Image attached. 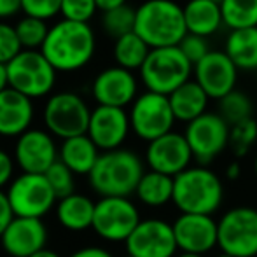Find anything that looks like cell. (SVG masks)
<instances>
[{"label":"cell","mask_w":257,"mask_h":257,"mask_svg":"<svg viewBox=\"0 0 257 257\" xmlns=\"http://www.w3.org/2000/svg\"><path fill=\"white\" fill-rule=\"evenodd\" d=\"M135 34L151 49L173 48L187 35L184 6L173 0H146L137 7Z\"/></svg>","instance_id":"3"},{"label":"cell","mask_w":257,"mask_h":257,"mask_svg":"<svg viewBox=\"0 0 257 257\" xmlns=\"http://www.w3.org/2000/svg\"><path fill=\"white\" fill-rule=\"evenodd\" d=\"M193 159V153L184 133L170 132L147 144L146 163L153 172L177 177L189 168Z\"/></svg>","instance_id":"17"},{"label":"cell","mask_w":257,"mask_h":257,"mask_svg":"<svg viewBox=\"0 0 257 257\" xmlns=\"http://www.w3.org/2000/svg\"><path fill=\"white\" fill-rule=\"evenodd\" d=\"M193 70V63L187 60L186 54L180 51L179 46H173L151 49L139 74L146 91L170 96L177 88L191 81Z\"/></svg>","instance_id":"5"},{"label":"cell","mask_w":257,"mask_h":257,"mask_svg":"<svg viewBox=\"0 0 257 257\" xmlns=\"http://www.w3.org/2000/svg\"><path fill=\"white\" fill-rule=\"evenodd\" d=\"M49 186L54 191L58 200L67 198L75 193V173L70 172L63 163L58 159L56 163L44 173Z\"/></svg>","instance_id":"34"},{"label":"cell","mask_w":257,"mask_h":257,"mask_svg":"<svg viewBox=\"0 0 257 257\" xmlns=\"http://www.w3.org/2000/svg\"><path fill=\"white\" fill-rule=\"evenodd\" d=\"M212 2H217V4H220V2H222V0H212Z\"/></svg>","instance_id":"50"},{"label":"cell","mask_w":257,"mask_h":257,"mask_svg":"<svg viewBox=\"0 0 257 257\" xmlns=\"http://www.w3.org/2000/svg\"><path fill=\"white\" fill-rule=\"evenodd\" d=\"M175 257H203V255H196V254H186V252H182L180 255H175Z\"/></svg>","instance_id":"47"},{"label":"cell","mask_w":257,"mask_h":257,"mask_svg":"<svg viewBox=\"0 0 257 257\" xmlns=\"http://www.w3.org/2000/svg\"><path fill=\"white\" fill-rule=\"evenodd\" d=\"M100 154H102V151L95 146V142L88 135H81L61 140L58 159L75 175L88 177L91 170L95 168Z\"/></svg>","instance_id":"22"},{"label":"cell","mask_w":257,"mask_h":257,"mask_svg":"<svg viewBox=\"0 0 257 257\" xmlns=\"http://www.w3.org/2000/svg\"><path fill=\"white\" fill-rule=\"evenodd\" d=\"M217 257H231V255H226V254H220V255H217Z\"/></svg>","instance_id":"49"},{"label":"cell","mask_w":257,"mask_h":257,"mask_svg":"<svg viewBox=\"0 0 257 257\" xmlns=\"http://www.w3.org/2000/svg\"><path fill=\"white\" fill-rule=\"evenodd\" d=\"M254 114V105L248 98L247 93L234 89L229 95L219 100V115L227 122L229 126H234L241 121H247Z\"/></svg>","instance_id":"30"},{"label":"cell","mask_w":257,"mask_h":257,"mask_svg":"<svg viewBox=\"0 0 257 257\" xmlns=\"http://www.w3.org/2000/svg\"><path fill=\"white\" fill-rule=\"evenodd\" d=\"M122 257H133V255H128V254H126V255H122Z\"/></svg>","instance_id":"52"},{"label":"cell","mask_w":257,"mask_h":257,"mask_svg":"<svg viewBox=\"0 0 257 257\" xmlns=\"http://www.w3.org/2000/svg\"><path fill=\"white\" fill-rule=\"evenodd\" d=\"M23 11V0H0V21L16 16Z\"/></svg>","instance_id":"41"},{"label":"cell","mask_w":257,"mask_h":257,"mask_svg":"<svg viewBox=\"0 0 257 257\" xmlns=\"http://www.w3.org/2000/svg\"><path fill=\"white\" fill-rule=\"evenodd\" d=\"M7 74L9 88L16 89L30 100H35L51 95L58 72L41 51L23 49L7 65Z\"/></svg>","instance_id":"7"},{"label":"cell","mask_w":257,"mask_h":257,"mask_svg":"<svg viewBox=\"0 0 257 257\" xmlns=\"http://www.w3.org/2000/svg\"><path fill=\"white\" fill-rule=\"evenodd\" d=\"M226 175H227V179H229V180H236L238 177L241 175V166H240V163H238V161H233L231 165H227Z\"/></svg>","instance_id":"44"},{"label":"cell","mask_w":257,"mask_h":257,"mask_svg":"<svg viewBox=\"0 0 257 257\" xmlns=\"http://www.w3.org/2000/svg\"><path fill=\"white\" fill-rule=\"evenodd\" d=\"M254 75H255V79H257V68H255V70H254Z\"/></svg>","instance_id":"51"},{"label":"cell","mask_w":257,"mask_h":257,"mask_svg":"<svg viewBox=\"0 0 257 257\" xmlns=\"http://www.w3.org/2000/svg\"><path fill=\"white\" fill-rule=\"evenodd\" d=\"M149 53L151 48L135 32H132L128 35H122L117 41H114V49H112L115 65L126 68L130 72H135V70L140 72V68L146 63Z\"/></svg>","instance_id":"28"},{"label":"cell","mask_w":257,"mask_h":257,"mask_svg":"<svg viewBox=\"0 0 257 257\" xmlns=\"http://www.w3.org/2000/svg\"><path fill=\"white\" fill-rule=\"evenodd\" d=\"M184 18H186L187 34L206 39L215 35L224 25L220 4L212 0H187L184 6Z\"/></svg>","instance_id":"24"},{"label":"cell","mask_w":257,"mask_h":257,"mask_svg":"<svg viewBox=\"0 0 257 257\" xmlns=\"http://www.w3.org/2000/svg\"><path fill=\"white\" fill-rule=\"evenodd\" d=\"M257 142V121L254 117L241 121L238 124L231 126L229 132V147L233 149V153L241 158L254 147Z\"/></svg>","instance_id":"33"},{"label":"cell","mask_w":257,"mask_h":257,"mask_svg":"<svg viewBox=\"0 0 257 257\" xmlns=\"http://www.w3.org/2000/svg\"><path fill=\"white\" fill-rule=\"evenodd\" d=\"M135 194L144 205L153 208L170 203L173 201V177L149 170L140 179Z\"/></svg>","instance_id":"27"},{"label":"cell","mask_w":257,"mask_h":257,"mask_svg":"<svg viewBox=\"0 0 257 257\" xmlns=\"http://www.w3.org/2000/svg\"><path fill=\"white\" fill-rule=\"evenodd\" d=\"M96 35L89 23L60 20L49 27V34L41 53L56 72H77L93 60Z\"/></svg>","instance_id":"1"},{"label":"cell","mask_w":257,"mask_h":257,"mask_svg":"<svg viewBox=\"0 0 257 257\" xmlns=\"http://www.w3.org/2000/svg\"><path fill=\"white\" fill-rule=\"evenodd\" d=\"M130 132H132V124H130V114L126 112V108L96 105L91 110L86 135L95 142V146L102 153H107V151L121 149Z\"/></svg>","instance_id":"18"},{"label":"cell","mask_w":257,"mask_h":257,"mask_svg":"<svg viewBox=\"0 0 257 257\" xmlns=\"http://www.w3.org/2000/svg\"><path fill=\"white\" fill-rule=\"evenodd\" d=\"M91 95L96 105L126 108L139 96V81L135 72L122 67H107L93 79Z\"/></svg>","instance_id":"16"},{"label":"cell","mask_w":257,"mask_h":257,"mask_svg":"<svg viewBox=\"0 0 257 257\" xmlns=\"http://www.w3.org/2000/svg\"><path fill=\"white\" fill-rule=\"evenodd\" d=\"M140 212L130 198H100L91 229L102 240L126 241L140 224Z\"/></svg>","instance_id":"11"},{"label":"cell","mask_w":257,"mask_h":257,"mask_svg":"<svg viewBox=\"0 0 257 257\" xmlns=\"http://www.w3.org/2000/svg\"><path fill=\"white\" fill-rule=\"evenodd\" d=\"M14 166L16 161L13 156L0 149V191H4V187H9V184L14 180Z\"/></svg>","instance_id":"39"},{"label":"cell","mask_w":257,"mask_h":257,"mask_svg":"<svg viewBox=\"0 0 257 257\" xmlns=\"http://www.w3.org/2000/svg\"><path fill=\"white\" fill-rule=\"evenodd\" d=\"M13 219L14 213L9 205V200H7L6 191H0V236L4 234V231L7 229V226H9Z\"/></svg>","instance_id":"40"},{"label":"cell","mask_w":257,"mask_h":257,"mask_svg":"<svg viewBox=\"0 0 257 257\" xmlns=\"http://www.w3.org/2000/svg\"><path fill=\"white\" fill-rule=\"evenodd\" d=\"M224 53L231 58L238 70L254 72L257 68V27L229 30Z\"/></svg>","instance_id":"26"},{"label":"cell","mask_w":257,"mask_h":257,"mask_svg":"<svg viewBox=\"0 0 257 257\" xmlns=\"http://www.w3.org/2000/svg\"><path fill=\"white\" fill-rule=\"evenodd\" d=\"M179 48H180V51L186 54L187 60L193 63V67L196 63H200L206 54L212 51L208 44V39L200 37V35H194V34H187L186 37L182 39V42L179 44Z\"/></svg>","instance_id":"37"},{"label":"cell","mask_w":257,"mask_h":257,"mask_svg":"<svg viewBox=\"0 0 257 257\" xmlns=\"http://www.w3.org/2000/svg\"><path fill=\"white\" fill-rule=\"evenodd\" d=\"M137 9L128 4L121 7H115L112 11L102 13V28L107 35H110L114 41H117L122 35H128L135 32Z\"/></svg>","instance_id":"31"},{"label":"cell","mask_w":257,"mask_h":257,"mask_svg":"<svg viewBox=\"0 0 257 257\" xmlns=\"http://www.w3.org/2000/svg\"><path fill=\"white\" fill-rule=\"evenodd\" d=\"M14 217L42 219L56 206L58 198L42 173L21 172L6 189Z\"/></svg>","instance_id":"8"},{"label":"cell","mask_w":257,"mask_h":257,"mask_svg":"<svg viewBox=\"0 0 257 257\" xmlns=\"http://www.w3.org/2000/svg\"><path fill=\"white\" fill-rule=\"evenodd\" d=\"M217 247L231 257L257 255V210L236 206L220 217Z\"/></svg>","instance_id":"10"},{"label":"cell","mask_w":257,"mask_h":257,"mask_svg":"<svg viewBox=\"0 0 257 257\" xmlns=\"http://www.w3.org/2000/svg\"><path fill=\"white\" fill-rule=\"evenodd\" d=\"M124 245L126 254L133 257H175L179 250L173 226L161 219L140 220Z\"/></svg>","instance_id":"14"},{"label":"cell","mask_w":257,"mask_h":257,"mask_svg":"<svg viewBox=\"0 0 257 257\" xmlns=\"http://www.w3.org/2000/svg\"><path fill=\"white\" fill-rule=\"evenodd\" d=\"M34 121V100L13 88L0 93V135L21 137Z\"/></svg>","instance_id":"21"},{"label":"cell","mask_w":257,"mask_h":257,"mask_svg":"<svg viewBox=\"0 0 257 257\" xmlns=\"http://www.w3.org/2000/svg\"><path fill=\"white\" fill-rule=\"evenodd\" d=\"M220 11L229 30L257 27V0H222Z\"/></svg>","instance_id":"29"},{"label":"cell","mask_w":257,"mask_h":257,"mask_svg":"<svg viewBox=\"0 0 257 257\" xmlns=\"http://www.w3.org/2000/svg\"><path fill=\"white\" fill-rule=\"evenodd\" d=\"M21 51L23 48H21L14 25L0 21V63L9 65Z\"/></svg>","instance_id":"36"},{"label":"cell","mask_w":257,"mask_h":257,"mask_svg":"<svg viewBox=\"0 0 257 257\" xmlns=\"http://www.w3.org/2000/svg\"><path fill=\"white\" fill-rule=\"evenodd\" d=\"M91 110L81 95L60 91L48 98L42 110V121L54 139L67 140L88 133Z\"/></svg>","instance_id":"6"},{"label":"cell","mask_w":257,"mask_h":257,"mask_svg":"<svg viewBox=\"0 0 257 257\" xmlns=\"http://www.w3.org/2000/svg\"><path fill=\"white\" fill-rule=\"evenodd\" d=\"M96 2V7H98V11H102V13H107V11H112L115 9V7H121L126 4V0H95Z\"/></svg>","instance_id":"43"},{"label":"cell","mask_w":257,"mask_h":257,"mask_svg":"<svg viewBox=\"0 0 257 257\" xmlns=\"http://www.w3.org/2000/svg\"><path fill=\"white\" fill-rule=\"evenodd\" d=\"M224 200V186L206 166H189L173 177V203L182 213L212 215Z\"/></svg>","instance_id":"4"},{"label":"cell","mask_w":257,"mask_h":257,"mask_svg":"<svg viewBox=\"0 0 257 257\" xmlns=\"http://www.w3.org/2000/svg\"><path fill=\"white\" fill-rule=\"evenodd\" d=\"M61 11V0H23L25 16L39 18V20H51Z\"/></svg>","instance_id":"38"},{"label":"cell","mask_w":257,"mask_h":257,"mask_svg":"<svg viewBox=\"0 0 257 257\" xmlns=\"http://www.w3.org/2000/svg\"><path fill=\"white\" fill-rule=\"evenodd\" d=\"M14 28H16L21 48L28 49V51H41V48L44 46L49 34L48 23L44 20H39V18H32V16L21 18L14 25Z\"/></svg>","instance_id":"32"},{"label":"cell","mask_w":257,"mask_h":257,"mask_svg":"<svg viewBox=\"0 0 257 257\" xmlns=\"http://www.w3.org/2000/svg\"><path fill=\"white\" fill-rule=\"evenodd\" d=\"M130 124L132 132L147 144L166 133L173 132V115L170 98L153 91H144L130 105Z\"/></svg>","instance_id":"9"},{"label":"cell","mask_w":257,"mask_h":257,"mask_svg":"<svg viewBox=\"0 0 257 257\" xmlns=\"http://www.w3.org/2000/svg\"><path fill=\"white\" fill-rule=\"evenodd\" d=\"M168 98L175 119L186 122V124H189L191 121L205 114L210 100L208 95L203 91V88L194 79L177 88Z\"/></svg>","instance_id":"25"},{"label":"cell","mask_w":257,"mask_h":257,"mask_svg":"<svg viewBox=\"0 0 257 257\" xmlns=\"http://www.w3.org/2000/svg\"><path fill=\"white\" fill-rule=\"evenodd\" d=\"M177 247L186 254L203 255L217 247L219 241V226L212 215L198 213H182L172 224Z\"/></svg>","instance_id":"19"},{"label":"cell","mask_w":257,"mask_h":257,"mask_svg":"<svg viewBox=\"0 0 257 257\" xmlns=\"http://www.w3.org/2000/svg\"><path fill=\"white\" fill-rule=\"evenodd\" d=\"M229 132L231 126L220 117L219 112H205L186 126L184 137L193 158L201 166H206L229 146Z\"/></svg>","instance_id":"12"},{"label":"cell","mask_w":257,"mask_h":257,"mask_svg":"<svg viewBox=\"0 0 257 257\" xmlns=\"http://www.w3.org/2000/svg\"><path fill=\"white\" fill-rule=\"evenodd\" d=\"M95 0H61V18L75 23H89L96 14Z\"/></svg>","instance_id":"35"},{"label":"cell","mask_w":257,"mask_h":257,"mask_svg":"<svg viewBox=\"0 0 257 257\" xmlns=\"http://www.w3.org/2000/svg\"><path fill=\"white\" fill-rule=\"evenodd\" d=\"M238 68L224 51H210L200 63L194 65V81L203 88L210 100L224 98L236 89Z\"/></svg>","instance_id":"15"},{"label":"cell","mask_w":257,"mask_h":257,"mask_svg":"<svg viewBox=\"0 0 257 257\" xmlns=\"http://www.w3.org/2000/svg\"><path fill=\"white\" fill-rule=\"evenodd\" d=\"M48 243V227L42 219L14 217L4 234L0 245L11 257H32Z\"/></svg>","instance_id":"20"},{"label":"cell","mask_w":257,"mask_h":257,"mask_svg":"<svg viewBox=\"0 0 257 257\" xmlns=\"http://www.w3.org/2000/svg\"><path fill=\"white\" fill-rule=\"evenodd\" d=\"M68 257H114V255L102 247H82Z\"/></svg>","instance_id":"42"},{"label":"cell","mask_w":257,"mask_h":257,"mask_svg":"<svg viewBox=\"0 0 257 257\" xmlns=\"http://www.w3.org/2000/svg\"><path fill=\"white\" fill-rule=\"evenodd\" d=\"M58 151L60 146L48 130L30 128L16 139L13 158L23 173L44 175L58 161Z\"/></svg>","instance_id":"13"},{"label":"cell","mask_w":257,"mask_h":257,"mask_svg":"<svg viewBox=\"0 0 257 257\" xmlns=\"http://www.w3.org/2000/svg\"><path fill=\"white\" fill-rule=\"evenodd\" d=\"M96 201H93L86 194L74 193L67 198L58 200L54 212H56V220L61 227L67 231H86L93 227V217H95Z\"/></svg>","instance_id":"23"},{"label":"cell","mask_w":257,"mask_h":257,"mask_svg":"<svg viewBox=\"0 0 257 257\" xmlns=\"http://www.w3.org/2000/svg\"><path fill=\"white\" fill-rule=\"evenodd\" d=\"M144 161L128 149L102 153L88 175L89 186L100 198H130L144 177Z\"/></svg>","instance_id":"2"},{"label":"cell","mask_w":257,"mask_h":257,"mask_svg":"<svg viewBox=\"0 0 257 257\" xmlns=\"http://www.w3.org/2000/svg\"><path fill=\"white\" fill-rule=\"evenodd\" d=\"M9 88V74H7V65L0 63V93Z\"/></svg>","instance_id":"45"},{"label":"cell","mask_w":257,"mask_h":257,"mask_svg":"<svg viewBox=\"0 0 257 257\" xmlns=\"http://www.w3.org/2000/svg\"><path fill=\"white\" fill-rule=\"evenodd\" d=\"M32 257H61L58 252L51 250V248H42V250H39L37 254H34Z\"/></svg>","instance_id":"46"},{"label":"cell","mask_w":257,"mask_h":257,"mask_svg":"<svg viewBox=\"0 0 257 257\" xmlns=\"http://www.w3.org/2000/svg\"><path fill=\"white\" fill-rule=\"evenodd\" d=\"M254 170H255V175H257V154H255V161H254Z\"/></svg>","instance_id":"48"}]
</instances>
